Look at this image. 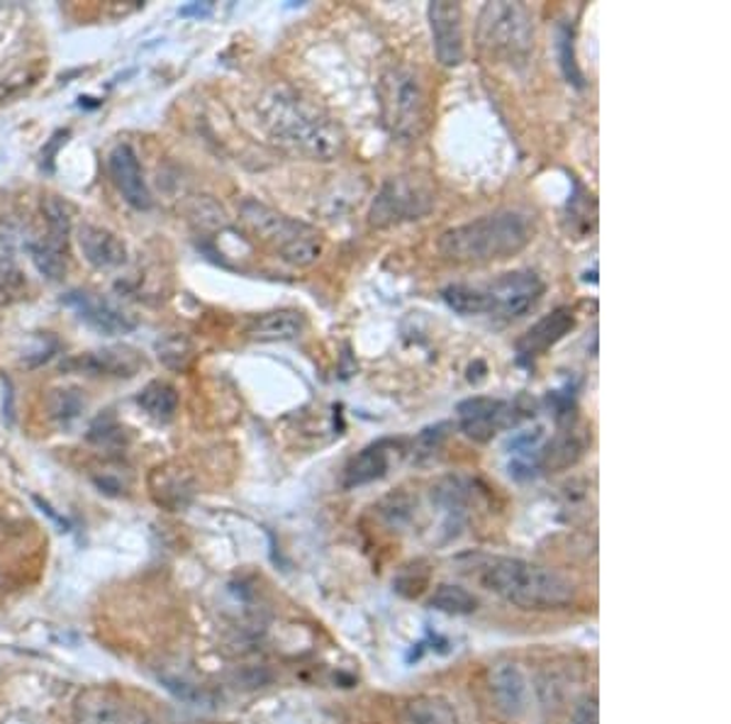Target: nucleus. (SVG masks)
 Segmentation results:
<instances>
[{"instance_id":"f257e3e1","label":"nucleus","mask_w":731,"mask_h":724,"mask_svg":"<svg viewBox=\"0 0 731 724\" xmlns=\"http://www.w3.org/2000/svg\"><path fill=\"white\" fill-rule=\"evenodd\" d=\"M259 125L278 147L312 162H332L344 152V130L320 105L296 91L271 89L256 103Z\"/></svg>"},{"instance_id":"f03ea898","label":"nucleus","mask_w":731,"mask_h":724,"mask_svg":"<svg viewBox=\"0 0 731 724\" xmlns=\"http://www.w3.org/2000/svg\"><path fill=\"white\" fill-rule=\"evenodd\" d=\"M532 239L534 217L517 208H505L446 229L436 249L454 263H491L519 255Z\"/></svg>"},{"instance_id":"7ed1b4c3","label":"nucleus","mask_w":731,"mask_h":724,"mask_svg":"<svg viewBox=\"0 0 731 724\" xmlns=\"http://www.w3.org/2000/svg\"><path fill=\"white\" fill-rule=\"evenodd\" d=\"M475 576L485 590L522 610H564L576 598L566 576L524 559H485Z\"/></svg>"},{"instance_id":"20e7f679","label":"nucleus","mask_w":731,"mask_h":724,"mask_svg":"<svg viewBox=\"0 0 731 724\" xmlns=\"http://www.w3.org/2000/svg\"><path fill=\"white\" fill-rule=\"evenodd\" d=\"M239 223L247 232L296 269H308L322 257V235L308 223L280 213L261 200L247 198L239 203Z\"/></svg>"},{"instance_id":"39448f33","label":"nucleus","mask_w":731,"mask_h":724,"mask_svg":"<svg viewBox=\"0 0 731 724\" xmlns=\"http://www.w3.org/2000/svg\"><path fill=\"white\" fill-rule=\"evenodd\" d=\"M478 50L497 64L524 66L534 52V22L522 3H485L475 25Z\"/></svg>"},{"instance_id":"423d86ee","label":"nucleus","mask_w":731,"mask_h":724,"mask_svg":"<svg viewBox=\"0 0 731 724\" xmlns=\"http://www.w3.org/2000/svg\"><path fill=\"white\" fill-rule=\"evenodd\" d=\"M381 111L390 135L412 142L426 125V93L412 69H388L381 79Z\"/></svg>"},{"instance_id":"0eeeda50","label":"nucleus","mask_w":731,"mask_h":724,"mask_svg":"<svg viewBox=\"0 0 731 724\" xmlns=\"http://www.w3.org/2000/svg\"><path fill=\"white\" fill-rule=\"evenodd\" d=\"M434 205V193L424 178L418 176H393L371 203L369 223L378 229L393 227L400 223L420 220Z\"/></svg>"},{"instance_id":"6e6552de","label":"nucleus","mask_w":731,"mask_h":724,"mask_svg":"<svg viewBox=\"0 0 731 724\" xmlns=\"http://www.w3.org/2000/svg\"><path fill=\"white\" fill-rule=\"evenodd\" d=\"M459 427L473 442H491L497 432L517 427L519 422L532 417V407L519 401H500V397L475 395L456 405Z\"/></svg>"},{"instance_id":"1a4fd4ad","label":"nucleus","mask_w":731,"mask_h":724,"mask_svg":"<svg viewBox=\"0 0 731 724\" xmlns=\"http://www.w3.org/2000/svg\"><path fill=\"white\" fill-rule=\"evenodd\" d=\"M481 291L485 298V316L512 320L522 318L539 303L546 286L536 271L517 269L500 273L491 283L481 286Z\"/></svg>"},{"instance_id":"9d476101","label":"nucleus","mask_w":731,"mask_h":724,"mask_svg":"<svg viewBox=\"0 0 731 724\" xmlns=\"http://www.w3.org/2000/svg\"><path fill=\"white\" fill-rule=\"evenodd\" d=\"M436 62L442 66H459L466 59V34H463V10L459 3L436 0L426 8Z\"/></svg>"},{"instance_id":"9b49d317","label":"nucleus","mask_w":731,"mask_h":724,"mask_svg":"<svg viewBox=\"0 0 731 724\" xmlns=\"http://www.w3.org/2000/svg\"><path fill=\"white\" fill-rule=\"evenodd\" d=\"M61 303L76 312L79 320L89 324L91 330L105 337H117V334H127L137 322H134L127 312H122L117 306L110 303L107 298L97 296L93 291H83V288H76V291H69Z\"/></svg>"},{"instance_id":"f8f14e48","label":"nucleus","mask_w":731,"mask_h":724,"mask_svg":"<svg viewBox=\"0 0 731 724\" xmlns=\"http://www.w3.org/2000/svg\"><path fill=\"white\" fill-rule=\"evenodd\" d=\"M79 724H150L137 705H130L125 697L107 687H91L76 703Z\"/></svg>"},{"instance_id":"ddd939ff","label":"nucleus","mask_w":731,"mask_h":724,"mask_svg":"<svg viewBox=\"0 0 731 724\" xmlns=\"http://www.w3.org/2000/svg\"><path fill=\"white\" fill-rule=\"evenodd\" d=\"M405 454L408 449L402 439H378L369 446H363V449L347 464L341 486L351 490V488L369 486L373 480H381L383 476H388L393 462H398V456Z\"/></svg>"},{"instance_id":"4468645a","label":"nucleus","mask_w":731,"mask_h":724,"mask_svg":"<svg viewBox=\"0 0 731 724\" xmlns=\"http://www.w3.org/2000/svg\"><path fill=\"white\" fill-rule=\"evenodd\" d=\"M107 172L113 178L120 196L125 198L127 205L134 210H150L152 208V193L144 180V172L140 164V156L127 142H120L107 154Z\"/></svg>"},{"instance_id":"2eb2a0df","label":"nucleus","mask_w":731,"mask_h":724,"mask_svg":"<svg viewBox=\"0 0 731 724\" xmlns=\"http://www.w3.org/2000/svg\"><path fill=\"white\" fill-rule=\"evenodd\" d=\"M144 366V356L132 347H107L97 352H85L69 359L64 371L85 373V376H113V379H132L137 376Z\"/></svg>"},{"instance_id":"dca6fc26","label":"nucleus","mask_w":731,"mask_h":724,"mask_svg":"<svg viewBox=\"0 0 731 724\" xmlns=\"http://www.w3.org/2000/svg\"><path fill=\"white\" fill-rule=\"evenodd\" d=\"M573 328H576V312L570 308H556L552 316L534 322L532 328L517 340L519 364H532L534 359H539L554 344L564 340Z\"/></svg>"},{"instance_id":"f3484780","label":"nucleus","mask_w":731,"mask_h":724,"mask_svg":"<svg viewBox=\"0 0 731 724\" xmlns=\"http://www.w3.org/2000/svg\"><path fill=\"white\" fill-rule=\"evenodd\" d=\"M487 687L495 700V707L507 717H519L527 710V679L517 663H495L487 673Z\"/></svg>"},{"instance_id":"a211bd4d","label":"nucleus","mask_w":731,"mask_h":724,"mask_svg":"<svg viewBox=\"0 0 731 724\" xmlns=\"http://www.w3.org/2000/svg\"><path fill=\"white\" fill-rule=\"evenodd\" d=\"M79 247L83 259L95 269H117L127 261V245L115 232L101 227L83 223L79 227Z\"/></svg>"},{"instance_id":"6ab92c4d","label":"nucleus","mask_w":731,"mask_h":724,"mask_svg":"<svg viewBox=\"0 0 731 724\" xmlns=\"http://www.w3.org/2000/svg\"><path fill=\"white\" fill-rule=\"evenodd\" d=\"M69 235L71 232L47 227L42 237L30 241L32 263L49 281H61L69 269Z\"/></svg>"},{"instance_id":"aec40b11","label":"nucleus","mask_w":731,"mask_h":724,"mask_svg":"<svg viewBox=\"0 0 731 724\" xmlns=\"http://www.w3.org/2000/svg\"><path fill=\"white\" fill-rule=\"evenodd\" d=\"M305 330H308V320H305L302 312L284 308L254 318L247 334L254 342H290L302 337Z\"/></svg>"},{"instance_id":"412c9836","label":"nucleus","mask_w":731,"mask_h":724,"mask_svg":"<svg viewBox=\"0 0 731 724\" xmlns=\"http://www.w3.org/2000/svg\"><path fill=\"white\" fill-rule=\"evenodd\" d=\"M402 724H461L451 700L442 695H418L402 707Z\"/></svg>"},{"instance_id":"4be33fe9","label":"nucleus","mask_w":731,"mask_h":724,"mask_svg":"<svg viewBox=\"0 0 731 724\" xmlns=\"http://www.w3.org/2000/svg\"><path fill=\"white\" fill-rule=\"evenodd\" d=\"M137 403L154 422H171L178 413V391L168 381H150L137 395Z\"/></svg>"},{"instance_id":"5701e85b","label":"nucleus","mask_w":731,"mask_h":724,"mask_svg":"<svg viewBox=\"0 0 731 724\" xmlns=\"http://www.w3.org/2000/svg\"><path fill=\"white\" fill-rule=\"evenodd\" d=\"M583 449H585V442L578 437L576 432L568 430L564 434H558L554 442H548L544 449L536 452V468H544V470L568 468L583 456Z\"/></svg>"},{"instance_id":"b1692460","label":"nucleus","mask_w":731,"mask_h":724,"mask_svg":"<svg viewBox=\"0 0 731 724\" xmlns=\"http://www.w3.org/2000/svg\"><path fill=\"white\" fill-rule=\"evenodd\" d=\"M430 606L439 612L456 614V618H459V614H473L475 608H478V600H475V596L466 588L442 583L432 593Z\"/></svg>"},{"instance_id":"393cba45","label":"nucleus","mask_w":731,"mask_h":724,"mask_svg":"<svg viewBox=\"0 0 731 724\" xmlns=\"http://www.w3.org/2000/svg\"><path fill=\"white\" fill-rule=\"evenodd\" d=\"M444 303L459 312V316H485V298L481 286H469V283H451L442 291Z\"/></svg>"},{"instance_id":"a878e982","label":"nucleus","mask_w":731,"mask_h":724,"mask_svg":"<svg viewBox=\"0 0 731 724\" xmlns=\"http://www.w3.org/2000/svg\"><path fill=\"white\" fill-rule=\"evenodd\" d=\"M449 430L451 425H446V422H442V425H434V427H426L422 430L418 437L412 439L410 444V458H412V464H426V462H432V458L442 452V446L449 437Z\"/></svg>"},{"instance_id":"bb28decb","label":"nucleus","mask_w":731,"mask_h":724,"mask_svg":"<svg viewBox=\"0 0 731 724\" xmlns=\"http://www.w3.org/2000/svg\"><path fill=\"white\" fill-rule=\"evenodd\" d=\"M152 493L158 503L171 505V508H178V505L186 503V498L183 496H188L191 490L186 488V483H183L181 474H174V470H168V468H156L152 474Z\"/></svg>"},{"instance_id":"cd10ccee","label":"nucleus","mask_w":731,"mask_h":724,"mask_svg":"<svg viewBox=\"0 0 731 724\" xmlns=\"http://www.w3.org/2000/svg\"><path fill=\"white\" fill-rule=\"evenodd\" d=\"M156 349H158V359H162L168 369H186L193 356V349L183 337H168V340L158 342Z\"/></svg>"},{"instance_id":"c85d7f7f","label":"nucleus","mask_w":731,"mask_h":724,"mask_svg":"<svg viewBox=\"0 0 731 724\" xmlns=\"http://www.w3.org/2000/svg\"><path fill=\"white\" fill-rule=\"evenodd\" d=\"M24 288L28 286L22 281V273L10 261L0 259V306L18 300Z\"/></svg>"},{"instance_id":"c756f323","label":"nucleus","mask_w":731,"mask_h":724,"mask_svg":"<svg viewBox=\"0 0 731 724\" xmlns=\"http://www.w3.org/2000/svg\"><path fill=\"white\" fill-rule=\"evenodd\" d=\"M570 724H600V707H597V697H585L576 707L570 717Z\"/></svg>"},{"instance_id":"7c9ffc66","label":"nucleus","mask_w":731,"mask_h":724,"mask_svg":"<svg viewBox=\"0 0 731 724\" xmlns=\"http://www.w3.org/2000/svg\"><path fill=\"white\" fill-rule=\"evenodd\" d=\"M213 13V6L210 3H195V6H186V8H181V15H210Z\"/></svg>"},{"instance_id":"2f4dec72","label":"nucleus","mask_w":731,"mask_h":724,"mask_svg":"<svg viewBox=\"0 0 731 724\" xmlns=\"http://www.w3.org/2000/svg\"><path fill=\"white\" fill-rule=\"evenodd\" d=\"M6 724V722H3ZM8 724H34V722H28V720H16V722H8Z\"/></svg>"}]
</instances>
